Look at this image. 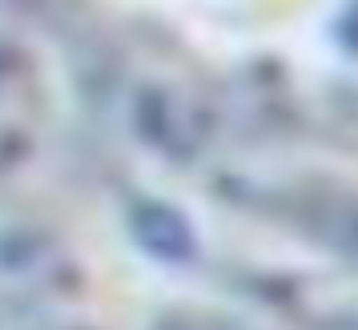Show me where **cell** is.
Returning <instances> with one entry per match:
<instances>
[{
	"label": "cell",
	"mask_w": 358,
	"mask_h": 330,
	"mask_svg": "<svg viewBox=\"0 0 358 330\" xmlns=\"http://www.w3.org/2000/svg\"><path fill=\"white\" fill-rule=\"evenodd\" d=\"M69 274L65 250L41 230H0V294L45 298L61 290Z\"/></svg>",
	"instance_id": "obj_2"
},
{
	"label": "cell",
	"mask_w": 358,
	"mask_h": 330,
	"mask_svg": "<svg viewBox=\"0 0 358 330\" xmlns=\"http://www.w3.org/2000/svg\"><path fill=\"white\" fill-rule=\"evenodd\" d=\"M201 105L173 77H133L121 85V117L162 153H189L201 137Z\"/></svg>",
	"instance_id": "obj_1"
},
{
	"label": "cell",
	"mask_w": 358,
	"mask_h": 330,
	"mask_svg": "<svg viewBox=\"0 0 358 330\" xmlns=\"http://www.w3.org/2000/svg\"><path fill=\"white\" fill-rule=\"evenodd\" d=\"M41 105V81H36L33 57L17 41L0 36V145H13Z\"/></svg>",
	"instance_id": "obj_3"
},
{
	"label": "cell",
	"mask_w": 358,
	"mask_h": 330,
	"mask_svg": "<svg viewBox=\"0 0 358 330\" xmlns=\"http://www.w3.org/2000/svg\"><path fill=\"white\" fill-rule=\"evenodd\" d=\"M169 330H206V327H169Z\"/></svg>",
	"instance_id": "obj_4"
}]
</instances>
